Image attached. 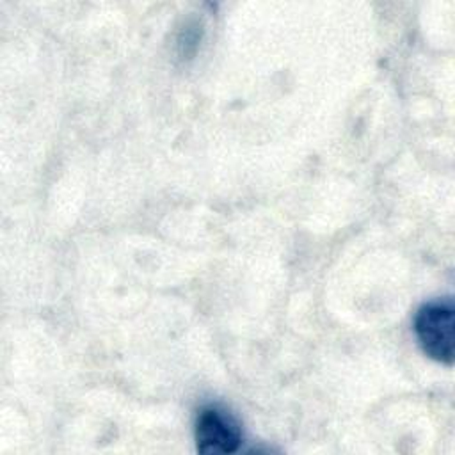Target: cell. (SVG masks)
<instances>
[{"instance_id": "7a4b0ae2", "label": "cell", "mask_w": 455, "mask_h": 455, "mask_svg": "<svg viewBox=\"0 0 455 455\" xmlns=\"http://www.w3.org/2000/svg\"><path fill=\"white\" fill-rule=\"evenodd\" d=\"M196 441L201 453H233L242 443V434L231 414L204 407L196 421Z\"/></svg>"}, {"instance_id": "6da1fadb", "label": "cell", "mask_w": 455, "mask_h": 455, "mask_svg": "<svg viewBox=\"0 0 455 455\" xmlns=\"http://www.w3.org/2000/svg\"><path fill=\"white\" fill-rule=\"evenodd\" d=\"M414 331L427 355L444 364L453 363L455 323L451 300H441L423 306L416 315Z\"/></svg>"}]
</instances>
